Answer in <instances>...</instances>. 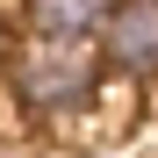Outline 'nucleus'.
<instances>
[{
	"label": "nucleus",
	"mask_w": 158,
	"mask_h": 158,
	"mask_svg": "<svg viewBox=\"0 0 158 158\" xmlns=\"http://www.w3.org/2000/svg\"><path fill=\"white\" fill-rule=\"evenodd\" d=\"M86 86H94V58L79 43H36L22 58V101H36V108H72V101H86Z\"/></svg>",
	"instance_id": "nucleus-1"
},
{
	"label": "nucleus",
	"mask_w": 158,
	"mask_h": 158,
	"mask_svg": "<svg viewBox=\"0 0 158 158\" xmlns=\"http://www.w3.org/2000/svg\"><path fill=\"white\" fill-rule=\"evenodd\" d=\"M108 58L129 72H158V0H122L108 15Z\"/></svg>",
	"instance_id": "nucleus-2"
},
{
	"label": "nucleus",
	"mask_w": 158,
	"mask_h": 158,
	"mask_svg": "<svg viewBox=\"0 0 158 158\" xmlns=\"http://www.w3.org/2000/svg\"><path fill=\"white\" fill-rule=\"evenodd\" d=\"M29 15H36V29L50 43H72V36H86L108 15V0H29Z\"/></svg>",
	"instance_id": "nucleus-3"
}]
</instances>
